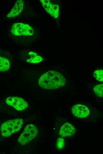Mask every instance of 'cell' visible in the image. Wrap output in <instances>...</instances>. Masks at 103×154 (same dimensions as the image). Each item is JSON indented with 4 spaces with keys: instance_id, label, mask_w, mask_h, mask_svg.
Returning <instances> with one entry per match:
<instances>
[{
    "instance_id": "6da1fadb",
    "label": "cell",
    "mask_w": 103,
    "mask_h": 154,
    "mask_svg": "<svg viewBox=\"0 0 103 154\" xmlns=\"http://www.w3.org/2000/svg\"><path fill=\"white\" fill-rule=\"evenodd\" d=\"M66 82V77L62 72L50 70L44 73L40 76L38 84L43 89L52 90L64 86Z\"/></svg>"
},
{
    "instance_id": "7a4b0ae2",
    "label": "cell",
    "mask_w": 103,
    "mask_h": 154,
    "mask_svg": "<svg viewBox=\"0 0 103 154\" xmlns=\"http://www.w3.org/2000/svg\"><path fill=\"white\" fill-rule=\"evenodd\" d=\"M23 123V120L20 118H17L5 122L1 126V135L6 137L10 136L14 133L19 131Z\"/></svg>"
},
{
    "instance_id": "3957f363",
    "label": "cell",
    "mask_w": 103,
    "mask_h": 154,
    "mask_svg": "<svg viewBox=\"0 0 103 154\" xmlns=\"http://www.w3.org/2000/svg\"><path fill=\"white\" fill-rule=\"evenodd\" d=\"M38 132V129L34 125L28 124L25 128L18 139V141L21 145H25L35 137Z\"/></svg>"
},
{
    "instance_id": "277c9868",
    "label": "cell",
    "mask_w": 103,
    "mask_h": 154,
    "mask_svg": "<svg viewBox=\"0 0 103 154\" xmlns=\"http://www.w3.org/2000/svg\"><path fill=\"white\" fill-rule=\"evenodd\" d=\"M11 31L12 34L16 36H31L34 33L33 30L30 26L22 23L14 24Z\"/></svg>"
},
{
    "instance_id": "5b68a950",
    "label": "cell",
    "mask_w": 103,
    "mask_h": 154,
    "mask_svg": "<svg viewBox=\"0 0 103 154\" xmlns=\"http://www.w3.org/2000/svg\"><path fill=\"white\" fill-rule=\"evenodd\" d=\"M6 103L16 110L22 111L26 109L28 105V103L21 98L17 97H10L7 98Z\"/></svg>"
},
{
    "instance_id": "8992f818",
    "label": "cell",
    "mask_w": 103,
    "mask_h": 154,
    "mask_svg": "<svg viewBox=\"0 0 103 154\" xmlns=\"http://www.w3.org/2000/svg\"><path fill=\"white\" fill-rule=\"evenodd\" d=\"M71 111L73 115L79 118L87 117L90 114V110L85 105L77 104L72 107Z\"/></svg>"
},
{
    "instance_id": "52a82bcc",
    "label": "cell",
    "mask_w": 103,
    "mask_h": 154,
    "mask_svg": "<svg viewBox=\"0 0 103 154\" xmlns=\"http://www.w3.org/2000/svg\"><path fill=\"white\" fill-rule=\"evenodd\" d=\"M44 8L51 15L55 18L59 15V6L52 3L49 0H41Z\"/></svg>"
},
{
    "instance_id": "ba28073f",
    "label": "cell",
    "mask_w": 103,
    "mask_h": 154,
    "mask_svg": "<svg viewBox=\"0 0 103 154\" xmlns=\"http://www.w3.org/2000/svg\"><path fill=\"white\" fill-rule=\"evenodd\" d=\"M76 131L75 128L72 124L66 123L61 127L59 134L61 137H70L73 135Z\"/></svg>"
},
{
    "instance_id": "9c48e42d",
    "label": "cell",
    "mask_w": 103,
    "mask_h": 154,
    "mask_svg": "<svg viewBox=\"0 0 103 154\" xmlns=\"http://www.w3.org/2000/svg\"><path fill=\"white\" fill-rule=\"evenodd\" d=\"M24 2L23 0H19L15 2L11 11L7 15L8 18L14 17L20 15L23 9Z\"/></svg>"
},
{
    "instance_id": "30bf717a",
    "label": "cell",
    "mask_w": 103,
    "mask_h": 154,
    "mask_svg": "<svg viewBox=\"0 0 103 154\" xmlns=\"http://www.w3.org/2000/svg\"><path fill=\"white\" fill-rule=\"evenodd\" d=\"M43 60V58L37 53L33 52H29L26 56V60L28 62L31 63H38Z\"/></svg>"
},
{
    "instance_id": "8fae6325",
    "label": "cell",
    "mask_w": 103,
    "mask_h": 154,
    "mask_svg": "<svg viewBox=\"0 0 103 154\" xmlns=\"http://www.w3.org/2000/svg\"><path fill=\"white\" fill-rule=\"evenodd\" d=\"M10 66L9 60L6 58L0 56V71L4 72L8 70Z\"/></svg>"
},
{
    "instance_id": "7c38bea8",
    "label": "cell",
    "mask_w": 103,
    "mask_h": 154,
    "mask_svg": "<svg viewBox=\"0 0 103 154\" xmlns=\"http://www.w3.org/2000/svg\"><path fill=\"white\" fill-rule=\"evenodd\" d=\"M103 84H99L95 85L93 88V91L95 94L99 97H103Z\"/></svg>"
},
{
    "instance_id": "4fadbf2b",
    "label": "cell",
    "mask_w": 103,
    "mask_h": 154,
    "mask_svg": "<svg viewBox=\"0 0 103 154\" xmlns=\"http://www.w3.org/2000/svg\"><path fill=\"white\" fill-rule=\"evenodd\" d=\"M95 78L99 81H103V71L102 70H99L95 71L93 73Z\"/></svg>"
},
{
    "instance_id": "5bb4252c",
    "label": "cell",
    "mask_w": 103,
    "mask_h": 154,
    "mask_svg": "<svg viewBox=\"0 0 103 154\" xmlns=\"http://www.w3.org/2000/svg\"><path fill=\"white\" fill-rule=\"evenodd\" d=\"M65 145L64 139L62 137H59L57 139V147L58 150L62 149Z\"/></svg>"
}]
</instances>
